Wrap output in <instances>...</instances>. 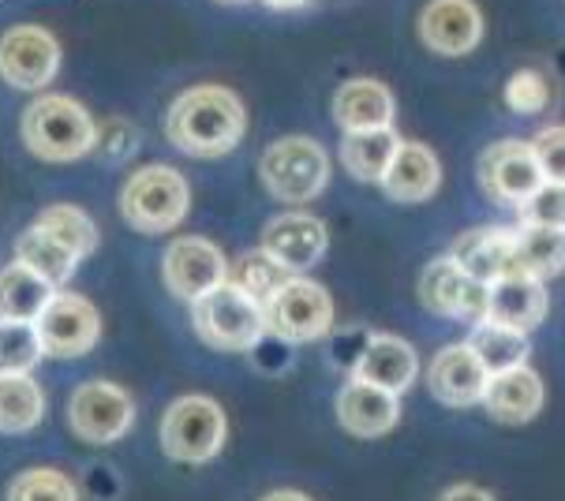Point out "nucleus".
<instances>
[{"label":"nucleus","mask_w":565,"mask_h":501,"mask_svg":"<svg viewBox=\"0 0 565 501\" xmlns=\"http://www.w3.org/2000/svg\"><path fill=\"white\" fill-rule=\"evenodd\" d=\"M161 274H166V288L177 300L195 303L228 281V263L222 247H214L210 239L180 236L172 239L166 258H161Z\"/></svg>","instance_id":"nucleus-9"},{"label":"nucleus","mask_w":565,"mask_h":501,"mask_svg":"<svg viewBox=\"0 0 565 501\" xmlns=\"http://www.w3.org/2000/svg\"><path fill=\"white\" fill-rule=\"evenodd\" d=\"M338 419H341V427L349 430V435L379 438L401 419V397H397V393L379 390V385H367V382L352 379L338 393Z\"/></svg>","instance_id":"nucleus-20"},{"label":"nucleus","mask_w":565,"mask_h":501,"mask_svg":"<svg viewBox=\"0 0 565 501\" xmlns=\"http://www.w3.org/2000/svg\"><path fill=\"white\" fill-rule=\"evenodd\" d=\"M258 177L277 202L300 206V202L319 199L322 188L330 184V158L308 135H285L266 147Z\"/></svg>","instance_id":"nucleus-5"},{"label":"nucleus","mask_w":565,"mask_h":501,"mask_svg":"<svg viewBox=\"0 0 565 501\" xmlns=\"http://www.w3.org/2000/svg\"><path fill=\"white\" fill-rule=\"evenodd\" d=\"M532 150L540 158V169L547 177V184H565V124L543 128L532 139Z\"/></svg>","instance_id":"nucleus-36"},{"label":"nucleus","mask_w":565,"mask_h":501,"mask_svg":"<svg viewBox=\"0 0 565 501\" xmlns=\"http://www.w3.org/2000/svg\"><path fill=\"white\" fill-rule=\"evenodd\" d=\"M8 501H79V490H75V483L64 471L31 468L12 483Z\"/></svg>","instance_id":"nucleus-33"},{"label":"nucleus","mask_w":565,"mask_h":501,"mask_svg":"<svg viewBox=\"0 0 565 501\" xmlns=\"http://www.w3.org/2000/svg\"><path fill=\"white\" fill-rule=\"evenodd\" d=\"M427 385L435 393V401L449 404V408H472L483 404L487 385H491V371L483 367V360L472 352V344H449L430 360Z\"/></svg>","instance_id":"nucleus-15"},{"label":"nucleus","mask_w":565,"mask_h":501,"mask_svg":"<svg viewBox=\"0 0 565 501\" xmlns=\"http://www.w3.org/2000/svg\"><path fill=\"white\" fill-rule=\"evenodd\" d=\"M263 4L277 8V12H289V8H303V4H308V0H263Z\"/></svg>","instance_id":"nucleus-40"},{"label":"nucleus","mask_w":565,"mask_h":501,"mask_svg":"<svg viewBox=\"0 0 565 501\" xmlns=\"http://www.w3.org/2000/svg\"><path fill=\"white\" fill-rule=\"evenodd\" d=\"M34 225H42L45 233H53L64 247H72L75 255L86 258L98 247V225L83 214L79 206H50L38 214Z\"/></svg>","instance_id":"nucleus-31"},{"label":"nucleus","mask_w":565,"mask_h":501,"mask_svg":"<svg viewBox=\"0 0 565 501\" xmlns=\"http://www.w3.org/2000/svg\"><path fill=\"white\" fill-rule=\"evenodd\" d=\"M136 142H139V135L128 120H109V128L98 131V142H94V147H102L105 158L124 161V158L136 153Z\"/></svg>","instance_id":"nucleus-37"},{"label":"nucleus","mask_w":565,"mask_h":501,"mask_svg":"<svg viewBox=\"0 0 565 501\" xmlns=\"http://www.w3.org/2000/svg\"><path fill=\"white\" fill-rule=\"evenodd\" d=\"M416 31L438 56H465L480 45L483 15L472 0H427Z\"/></svg>","instance_id":"nucleus-14"},{"label":"nucleus","mask_w":565,"mask_h":501,"mask_svg":"<svg viewBox=\"0 0 565 501\" xmlns=\"http://www.w3.org/2000/svg\"><path fill=\"white\" fill-rule=\"evenodd\" d=\"M449 258H454L468 277H476V281H483V285H494L498 277L516 274L510 228H472V233L457 236Z\"/></svg>","instance_id":"nucleus-21"},{"label":"nucleus","mask_w":565,"mask_h":501,"mask_svg":"<svg viewBox=\"0 0 565 501\" xmlns=\"http://www.w3.org/2000/svg\"><path fill=\"white\" fill-rule=\"evenodd\" d=\"M72 430L90 446H109L128 435L131 419H136V401L113 382H86L75 390L68 404Z\"/></svg>","instance_id":"nucleus-12"},{"label":"nucleus","mask_w":565,"mask_h":501,"mask_svg":"<svg viewBox=\"0 0 565 501\" xmlns=\"http://www.w3.org/2000/svg\"><path fill=\"white\" fill-rule=\"evenodd\" d=\"M263 501H311V498L300 494V490H274V494H266Z\"/></svg>","instance_id":"nucleus-39"},{"label":"nucleus","mask_w":565,"mask_h":501,"mask_svg":"<svg viewBox=\"0 0 565 501\" xmlns=\"http://www.w3.org/2000/svg\"><path fill=\"white\" fill-rule=\"evenodd\" d=\"M547 318V288L540 277L529 274H505L491 285L487 300V322L510 326V330L532 333Z\"/></svg>","instance_id":"nucleus-17"},{"label":"nucleus","mask_w":565,"mask_h":501,"mask_svg":"<svg viewBox=\"0 0 565 501\" xmlns=\"http://www.w3.org/2000/svg\"><path fill=\"white\" fill-rule=\"evenodd\" d=\"M23 147L42 161H75L94 150L98 124L79 102L42 94L23 109Z\"/></svg>","instance_id":"nucleus-2"},{"label":"nucleus","mask_w":565,"mask_h":501,"mask_svg":"<svg viewBox=\"0 0 565 501\" xmlns=\"http://www.w3.org/2000/svg\"><path fill=\"white\" fill-rule=\"evenodd\" d=\"M483 408L498 423H529L543 408V379L532 367H516L505 374H491Z\"/></svg>","instance_id":"nucleus-23"},{"label":"nucleus","mask_w":565,"mask_h":501,"mask_svg":"<svg viewBox=\"0 0 565 501\" xmlns=\"http://www.w3.org/2000/svg\"><path fill=\"white\" fill-rule=\"evenodd\" d=\"M56 285L34 274L31 266L12 263L0 269V322H38L53 303Z\"/></svg>","instance_id":"nucleus-24"},{"label":"nucleus","mask_w":565,"mask_h":501,"mask_svg":"<svg viewBox=\"0 0 565 501\" xmlns=\"http://www.w3.org/2000/svg\"><path fill=\"white\" fill-rule=\"evenodd\" d=\"M61 72V45L45 26H12L0 34V79L15 90H42Z\"/></svg>","instance_id":"nucleus-11"},{"label":"nucleus","mask_w":565,"mask_h":501,"mask_svg":"<svg viewBox=\"0 0 565 501\" xmlns=\"http://www.w3.org/2000/svg\"><path fill=\"white\" fill-rule=\"evenodd\" d=\"M394 94L379 79H352L333 94V120L344 135L394 128Z\"/></svg>","instance_id":"nucleus-19"},{"label":"nucleus","mask_w":565,"mask_h":501,"mask_svg":"<svg viewBox=\"0 0 565 501\" xmlns=\"http://www.w3.org/2000/svg\"><path fill=\"white\" fill-rule=\"evenodd\" d=\"M443 184V166H438L435 150L424 142H401L394 166H390L382 191L394 202H427Z\"/></svg>","instance_id":"nucleus-22"},{"label":"nucleus","mask_w":565,"mask_h":501,"mask_svg":"<svg viewBox=\"0 0 565 501\" xmlns=\"http://www.w3.org/2000/svg\"><path fill=\"white\" fill-rule=\"evenodd\" d=\"M419 300L430 315L461 318V322L480 326L487 322V300H491V285L468 277L454 258H435L419 274Z\"/></svg>","instance_id":"nucleus-10"},{"label":"nucleus","mask_w":565,"mask_h":501,"mask_svg":"<svg viewBox=\"0 0 565 501\" xmlns=\"http://www.w3.org/2000/svg\"><path fill=\"white\" fill-rule=\"evenodd\" d=\"M45 355L34 322H0V374H31Z\"/></svg>","instance_id":"nucleus-32"},{"label":"nucleus","mask_w":565,"mask_h":501,"mask_svg":"<svg viewBox=\"0 0 565 501\" xmlns=\"http://www.w3.org/2000/svg\"><path fill=\"white\" fill-rule=\"evenodd\" d=\"M247 113L241 98L225 86H191L172 102L166 117L169 142L188 158H222L241 147Z\"/></svg>","instance_id":"nucleus-1"},{"label":"nucleus","mask_w":565,"mask_h":501,"mask_svg":"<svg viewBox=\"0 0 565 501\" xmlns=\"http://www.w3.org/2000/svg\"><path fill=\"white\" fill-rule=\"evenodd\" d=\"M468 344L472 352L483 360V367L491 374H505L516 367H529V355H532V341L529 333L510 330V326H498V322H480L472 326L468 333Z\"/></svg>","instance_id":"nucleus-27"},{"label":"nucleus","mask_w":565,"mask_h":501,"mask_svg":"<svg viewBox=\"0 0 565 501\" xmlns=\"http://www.w3.org/2000/svg\"><path fill=\"white\" fill-rule=\"evenodd\" d=\"M292 277H296L292 269H285L274 255H266L263 247L247 250V255L236 258L233 269H228V285H236L244 296H252V300L263 303V307L270 303L274 296L292 281Z\"/></svg>","instance_id":"nucleus-30"},{"label":"nucleus","mask_w":565,"mask_h":501,"mask_svg":"<svg viewBox=\"0 0 565 501\" xmlns=\"http://www.w3.org/2000/svg\"><path fill=\"white\" fill-rule=\"evenodd\" d=\"M513 269L529 277H558L565 269V233L562 228L521 225L513 233Z\"/></svg>","instance_id":"nucleus-26"},{"label":"nucleus","mask_w":565,"mask_h":501,"mask_svg":"<svg viewBox=\"0 0 565 501\" xmlns=\"http://www.w3.org/2000/svg\"><path fill=\"white\" fill-rule=\"evenodd\" d=\"M228 4H233V0H228Z\"/></svg>","instance_id":"nucleus-41"},{"label":"nucleus","mask_w":565,"mask_h":501,"mask_svg":"<svg viewBox=\"0 0 565 501\" xmlns=\"http://www.w3.org/2000/svg\"><path fill=\"white\" fill-rule=\"evenodd\" d=\"M416 349L401 337H390V333H379L367 341V349L360 352V360L352 363V379L356 382H367V385H379L386 393H405L412 382H416Z\"/></svg>","instance_id":"nucleus-18"},{"label":"nucleus","mask_w":565,"mask_h":501,"mask_svg":"<svg viewBox=\"0 0 565 501\" xmlns=\"http://www.w3.org/2000/svg\"><path fill=\"white\" fill-rule=\"evenodd\" d=\"M34 326L38 337H42L45 355H53V360H75V355L90 352L102 337L98 307L72 292H56L53 303L45 307Z\"/></svg>","instance_id":"nucleus-13"},{"label":"nucleus","mask_w":565,"mask_h":501,"mask_svg":"<svg viewBox=\"0 0 565 501\" xmlns=\"http://www.w3.org/2000/svg\"><path fill=\"white\" fill-rule=\"evenodd\" d=\"M45 397L31 374H0V435H23L42 423Z\"/></svg>","instance_id":"nucleus-29"},{"label":"nucleus","mask_w":565,"mask_h":501,"mask_svg":"<svg viewBox=\"0 0 565 501\" xmlns=\"http://www.w3.org/2000/svg\"><path fill=\"white\" fill-rule=\"evenodd\" d=\"M516 214H521V225L562 228L565 233V184H543Z\"/></svg>","instance_id":"nucleus-35"},{"label":"nucleus","mask_w":565,"mask_h":501,"mask_svg":"<svg viewBox=\"0 0 565 501\" xmlns=\"http://www.w3.org/2000/svg\"><path fill=\"white\" fill-rule=\"evenodd\" d=\"M326 244H330L326 225L311 214H277L263 228V250L292 274H308V269L319 266Z\"/></svg>","instance_id":"nucleus-16"},{"label":"nucleus","mask_w":565,"mask_h":501,"mask_svg":"<svg viewBox=\"0 0 565 501\" xmlns=\"http://www.w3.org/2000/svg\"><path fill=\"white\" fill-rule=\"evenodd\" d=\"M266 322H270V333H277L281 341H319L333 326V300L322 285L308 281V277H292L266 303Z\"/></svg>","instance_id":"nucleus-8"},{"label":"nucleus","mask_w":565,"mask_h":501,"mask_svg":"<svg viewBox=\"0 0 565 501\" xmlns=\"http://www.w3.org/2000/svg\"><path fill=\"white\" fill-rule=\"evenodd\" d=\"M438 501H494L487 490H480V487H468V483H461V487H449L443 498Z\"/></svg>","instance_id":"nucleus-38"},{"label":"nucleus","mask_w":565,"mask_h":501,"mask_svg":"<svg viewBox=\"0 0 565 501\" xmlns=\"http://www.w3.org/2000/svg\"><path fill=\"white\" fill-rule=\"evenodd\" d=\"M161 446L172 460L203 465L225 446V412L210 397H180L161 419Z\"/></svg>","instance_id":"nucleus-6"},{"label":"nucleus","mask_w":565,"mask_h":501,"mask_svg":"<svg viewBox=\"0 0 565 501\" xmlns=\"http://www.w3.org/2000/svg\"><path fill=\"white\" fill-rule=\"evenodd\" d=\"M191 206L188 180L172 166H142L120 191V214L136 233L161 236L184 221Z\"/></svg>","instance_id":"nucleus-3"},{"label":"nucleus","mask_w":565,"mask_h":501,"mask_svg":"<svg viewBox=\"0 0 565 501\" xmlns=\"http://www.w3.org/2000/svg\"><path fill=\"white\" fill-rule=\"evenodd\" d=\"M191 322H195V333L217 352H247L270 333L266 307L228 281L191 303Z\"/></svg>","instance_id":"nucleus-4"},{"label":"nucleus","mask_w":565,"mask_h":501,"mask_svg":"<svg viewBox=\"0 0 565 501\" xmlns=\"http://www.w3.org/2000/svg\"><path fill=\"white\" fill-rule=\"evenodd\" d=\"M15 263L31 266L50 285H64L79 266V255L72 247H64L53 233H45L42 225H31L15 244Z\"/></svg>","instance_id":"nucleus-28"},{"label":"nucleus","mask_w":565,"mask_h":501,"mask_svg":"<svg viewBox=\"0 0 565 501\" xmlns=\"http://www.w3.org/2000/svg\"><path fill=\"white\" fill-rule=\"evenodd\" d=\"M554 90L547 83V75L535 72V67H521V72L510 75V83H505V105H510L513 113H521V117H535V113H543L551 105Z\"/></svg>","instance_id":"nucleus-34"},{"label":"nucleus","mask_w":565,"mask_h":501,"mask_svg":"<svg viewBox=\"0 0 565 501\" xmlns=\"http://www.w3.org/2000/svg\"><path fill=\"white\" fill-rule=\"evenodd\" d=\"M401 150V139L394 128L386 131H363V135H344L341 139V161L363 184H382L390 166H394Z\"/></svg>","instance_id":"nucleus-25"},{"label":"nucleus","mask_w":565,"mask_h":501,"mask_svg":"<svg viewBox=\"0 0 565 501\" xmlns=\"http://www.w3.org/2000/svg\"><path fill=\"white\" fill-rule=\"evenodd\" d=\"M480 184L491 195L498 206H513L521 210L535 191L547 184L540 169V158H535L532 142L521 139H502L494 147L483 150L480 158Z\"/></svg>","instance_id":"nucleus-7"}]
</instances>
